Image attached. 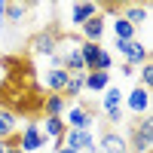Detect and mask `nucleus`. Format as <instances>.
<instances>
[{"label":"nucleus","instance_id":"f257e3e1","mask_svg":"<svg viewBox=\"0 0 153 153\" xmlns=\"http://www.w3.org/2000/svg\"><path fill=\"white\" fill-rule=\"evenodd\" d=\"M129 153H147L153 150V117H138L132 126H129Z\"/></svg>","mask_w":153,"mask_h":153},{"label":"nucleus","instance_id":"f03ea898","mask_svg":"<svg viewBox=\"0 0 153 153\" xmlns=\"http://www.w3.org/2000/svg\"><path fill=\"white\" fill-rule=\"evenodd\" d=\"M65 126L68 129H83V132H92V126L98 120V110L92 104H83V101H71L68 110H65Z\"/></svg>","mask_w":153,"mask_h":153},{"label":"nucleus","instance_id":"7ed1b4c3","mask_svg":"<svg viewBox=\"0 0 153 153\" xmlns=\"http://www.w3.org/2000/svg\"><path fill=\"white\" fill-rule=\"evenodd\" d=\"M113 49L123 55L126 65H132V68H141L150 61V49L141 43V40H113Z\"/></svg>","mask_w":153,"mask_h":153},{"label":"nucleus","instance_id":"20e7f679","mask_svg":"<svg viewBox=\"0 0 153 153\" xmlns=\"http://www.w3.org/2000/svg\"><path fill=\"white\" fill-rule=\"evenodd\" d=\"M16 141H19V150L22 153H37V150H43L49 141L43 138V132H40V123H25V129L16 135Z\"/></svg>","mask_w":153,"mask_h":153},{"label":"nucleus","instance_id":"39448f33","mask_svg":"<svg viewBox=\"0 0 153 153\" xmlns=\"http://www.w3.org/2000/svg\"><path fill=\"white\" fill-rule=\"evenodd\" d=\"M61 147H68L74 153H98L95 135L92 132H83V129H68L65 138H61Z\"/></svg>","mask_w":153,"mask_h":153},{"label":"nucleus","instance_id":"423d86ee","mask_svg":"<svg viewBox=\"0 0 153 153\" xmlns=\"http://www.w3.org/2000/svg\"><path fill=\"white\" fill-rule=\"evenodd\" d=\"M123 110H129L132 117H150V89L132 86L129 95L123 98Z\"/></svg>","mask_w":153,"mask_h":153},{"label":"nucleus","instance_id":"0eeeda50","mask_svg":"<svg viewBox=\"0 0 153 153\" xmlns=\"http://www.w3.org/2000/svg\"><path fill=\"white\" fill-rule=\"evenodd\" d=\"M58 31L55 28H43V31H37L34 37H31V40H28V49H31V52L34 55H55V46H58Z\"/></svg>","mask_w":153,"mask_h":153},{"label":"nucleus","instance_id":"6e6552de","mask_svg":"<svg viewBox=\"0 0 153 153\" xmlns=\"http://www.w3.org/2000/svg\"><path fill=\"white\" fill-rule=\"evenodd\" d=\"M40 132H43L46 141H52V150H58L61 147V138H65V132H68V126H65L61 117H43Z\"/></svg>","mask_w":153,"mask_h":153},{"label":"nucleus","instance_id":"1a4fd4ad","mask_svg":"<svg viewBox=\"0 0 153 153\" xmlns=\"http://www.w3.org/2000/svg\"><path fill=\"white\" fill-rule=\"evenodd\" d=\"M104 31H107L104 12H98V16H92V19L80 28V40H83V43H101V40H104Z\"/></svg>","mask_w":153,"mask_h":153},{"label":"nucleus","instance_id":"9d476101","mask_svg":"<svg viewBox=\"0 0 153 153\" xmlns=\"http://www.w3.org/2000/svg\"><path fill=\"white\" fill-rule=\"evenodd\" d=\"M68 71L65 68H49L46 74H43V92L46 95H61L65 92V86H68Z\"/></svg>","mask_w":153,"mask_h":153},{"label":"nucleus","instance_id":"9b49d317","mask_svg":"<svg viewBox=\"0 0 153 153\" xmlns=\"http://www.w3.org/2000/svg\"><path fill=\"white\" fill-rule=\"evenodd\" d=\"M95 144H98V153H129V144H126V135L113 132V129H107V132L101 135Z\"/></svg>","mask_w":153,"mask_h":153},{"label":"nucleus","instance_id":"f8f14e48","mask_svg":"<svg viewBox=\"0 0 153 153\" xmlns=\"http://www.w3.org/2000/svg\"><path fill=\"white\" fill-rule=\"evenodd\" d=\"M98 12H101L98 3H92V0H80V3L71 6V25H74V28H83V25L92 16H98Z\"/></svg>","mask_w":153,"mask_h":153},{"label":"nucleus","instance_id":"ddd939ff","mask_svg":"<svg viewBox=\"0 0 153 153\" xmlns=\"http://www.w3.org/2000/svg\"><path fill=\"white\" fill-rule=\"evenodd\" d=\"M16 135H19V117L9 107H0V141H9Z\"/></svg>","mask_w":153,"mask_h":153},{"label":"nucleus","instance_id":"4468645a","mask_svg":"<svg viewBox=\"0 0 153 153\" xmlns=\"http://www.w3.org/2000/svg\"><path fill=\"white\" fill-rule=\"evenodd\" d=\"M68 104H71V101H68L65 95H43L40 110H43V117H65Z\"/></svg>","mask_w":153,"mask_h":153},{"label":"nucleus","instance_id":"2eb2a0df","mask_svg":"<svg viewBox=\"0 0 153 153\" xmlns=\"http://www.w3.org/2000/svg\"><path fill=\"white\" fill-rule=\"evenodd\" d=\"M147 16H150V9L141 6V3H132V6H123L120 9V19H126L132 28H141V25L147 22Z\"/></svg>","mask_w":153,"mask_h":153},{"label":"nucleus","instance_id":"dca6fc26","mask_svg":"<svg viewBox=\"0 0 153 153\" xmlns=\"http://www.w3.org/2000/svg\"><path fill=\"white\" fill-rule=\"evenodd\" d=\"M123 98H126V92H123L120 86H113V83H110V86L104 89V92H101V110L107 113V110H117V107H123Z\"/></svg>","mask_w":153,"mask_h":153},{"label":"nucleus","instance_id":"f3484780","mask_svg":"<svg viewBox=\"0 0 153 153\" xmlns=\"http://www.w3.org/2000/svg\"><path fill=\"white\" fill-rule=\"evenodd\" d=\"M107 86H110V74H104V71H89L86 74V92L101 95Z\"/></svg>","mask_w":153,"mask_h":153},{"label":"nucleus","instance_id":"a211bd4d","mask_svg":"<svg viewBox=\"0 0 153 153\" xmlns=\"http://www.w3.org/2000/svg\"><path fill=\"white\" fill-rule=\"evenodd\" d=\"M86 92V74H71L68 76V86H65V92H61V95H65L68 101H74V98H80Z\"/></svg>","mask_w":153,"mask_h":153},{"label":"nucleus","instance_id":"6ab92c4d","mask_svg":"<svg viewBox=\"0 0 153 153\" xmlns=\"http://www.w3.org/2000/svg\"><path fill=\"white\" fill-rule=\"evenodd\" d=\"M110 28H113V37H117V40H138V28H132V25L126 19H120V16L110 22Z\"/></svg>","mask_w":153,"mask_h":153},{"label":"nucleus","instance_id":"aec40b11","mask_svg":"<svg viewBox=\"0 0 153 153\" xmlns=\"http://www.w3.org/2000/svg\"><path fill=\"white\" fill-rule=\"evenodd\" d=\"M25 16H28V6H25V3H12V0H6V22L9 25H19Z\"/></svg>","mask_w":153,"mask_h":153},{"label":"nucleus","instance_id":"412c9836","mask_svg":"<svg viewBox=\"0 0 153 153\" xmlns=\"http://www.w3.org/2000/svg\"><path fill=\"white\" fill-rule=\"evenodd\" d=\"M138 86H144V89H150V86H153V65H150V61L138 68Z\"/></svg>","mask_w":153,"mask_h":153},{"label":"nucleus","instance_id":"4be33fe9","mask_svg":"<svg viewBox=\"0 0 153 153\" xmlns=\"http://www.w3.org/2000/svg\"><path fill=\"white\" fill-rule=\"evenodd\" d=\"M104 120H107L110 126H120V123L126 120V110H123V107H117V110H107V113H104Z\"/></svg>","mask_w":153,"mask_h":153},{"label":"nucleus","instance_id":"5701e85b","mask_svg":"<svg viewBox=\"0 0 153 153\" xmlns=\"http://www.w3.org/2000/svg\"><path fill=\"white\" fill-rule=\"evenodd\" d=\"M120 71H123V76H135V71H138V68H132V65H126V61H123Z\"/></svg>","mask_w":153,"mask_h":153},{"label":"nucleus","instance_id":"b1692460","mask_svg":"<svg viewBox=\"0 0 153 153\" xmlns=\"http://www.w3.org/2000/svg\"><path fill=\"white\" fill-rule=\"evenodd\" d=\"M6 25V0H0V28Z\"/></svg>","mask_w":153,"mask_h":153},{"label":"nucleus","instance_id":"393cba45","mask_svg":"<svg viewBox=\"0 0 153 153\" xmlns=\"http://www.w3.org/2000/svg\"><path fill=\"white\" fill-rule=\"evenodd\" d=\"M55 153H74V150H68V147H58V150H55Z\"/></svg>","mask_w":153,"mask_h":153},{"label":"nucleus","instance_id":"a878e982","mask_svg":"<svg viewBox=\"0 0 153 153\" xmlns=\"http://www.w3.org/2000/svg\"><path fill=\"white\" fill-rule=\"evenodd\" d=\"M0 153H6V141H0Z\"/></svg>","mask_w":153,"mask_h":153},{"label":"nucleus","instance_id":"bb28decb","mask_svg":"<svg viewBox=\"0 0 153 153\" xmlns=\"http://www.w3.org/2000/svg\"><path fill=\"white\" fill-rule=\"evenodd\" d=\"M147 153H153V150H147Z\"/></svg>","mask_w":153,"mask_h":153}]
</instances>
